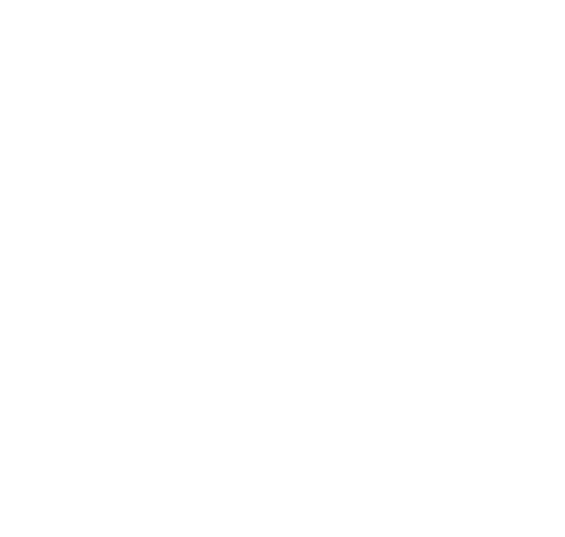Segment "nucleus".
I'll use <instances>...</instances> for the list:
<instances>
[]
</instances>
